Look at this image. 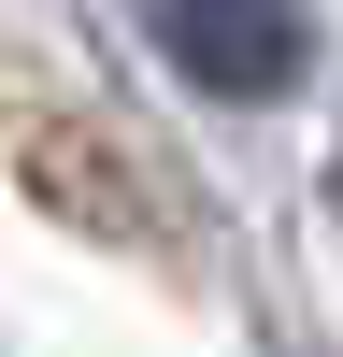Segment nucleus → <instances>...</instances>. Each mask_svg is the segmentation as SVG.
I'll list each match as a JSON object with an SVG mask.
<instances>
[{"label": "nucleus", "mask_w": 343, "mask_h": 357, "mask_svg": "<svg viewBox=\"0 0 343 357\" xmlns=\"http://www.w3.org/2000/svg\"><path fill=\"white\" fill-rule=\"evenodd\" d=\"M143 29H158V57L200 100H286L300 57H314L300 0H143Z\"/></svg>", "instance_id": "obj_1"}]
</instances>
